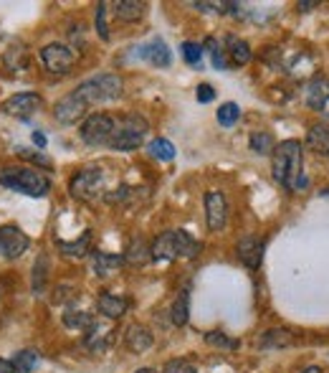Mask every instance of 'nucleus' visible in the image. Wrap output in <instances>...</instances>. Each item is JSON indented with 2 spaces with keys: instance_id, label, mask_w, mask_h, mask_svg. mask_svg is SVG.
I'll return each mask as SVG.
<instances>
[{
  "instance_id": "1",
  "label": "nucleus",
  "mask_w": 329,
  "mask_h": 373,
  "mask_svg": "<svg viewBox=\"0 0 329 373\" xmlns=\"http://www.w3.org/2000/svg\"><path fill=\"white\" fill-rule=\"evenodd\" d=\"M271 173L279 186L289 188L291 194H304L309 188V178L304 175L302 165V142L286 140L274 147L271 153Z\"/></svg>"
},
{
  "instance_id": "2",
  "label": "nucleus",
  "mask_w": 329,
  "mask_h": 373,
  "mask_svg": "<svg viewBox=\"0 0 329 373\" xmlns=\"http://www.w3.org/2000/svg\"><path fill=\"white\" fill-rule=\"evenodd\" d=\"M152 259L172 262V259H195L200 254V241L192 239L188 231H162L158 239L150 244Z\"/></svg>"
},
{
  "instance_id": "3",
  "label": "nucleus",
  "mask_w": 329,
  "mask_h": 373,
  "mask_svg": "<svg viewBox=\"0 0 329 373\" xmlns=\"http://www.w3.org/2000/svg\"><path fill=\"white\" fill-rule=\"evenodd\" d=\"M0 186L10 188L15 194H26L31 198H43L51 191V178L46 173L36 170V168L13 165L0 173Z\"/></svg>"
},
{
  "instance_id": "4",
  "label": "nucleus",
  "mask_w": 329,
  "mask_h": 373,
  "mask_svg": "<svg viewBox=\"0 0 329 373\" xmlns=\"http://www.w3.org/2000/svg\"><path fill=\"white\" fill-rule=\"evenodd\" d=\"M147 133H150V122L142 117V114H125L122 120L114 122V135L109 140V147L114 150H122V153H130V150H137L145 142Z\"/></svg>"
},
{
  "instance_id": "5",
  "label": "nucleus",
  "mask_w": 329,
  "mask_h": 373,
  "mask_svg": "<svg viewBox=\"0 0 329 373\" xmlns=\"http://www.w3.org/2000/svg\"><path fill=\"white\" fill-rule=\"evenodd\" d=\"M125 92V81L119 74H102V76H94V79L81 81L76 87V97L86 102V104H97V102H112L119 100Z\"/></svg>"
},
{
  "instance_id": "6",
  "label": "nucleus",
  "mask_w": 329,
  "mask_h": 373,
  "mask_svg": "<svg viewBox=\"0 0 329 373\" xmlns=\"http://www.w3.org/2000/svg\"><path fill=\"white\" fill-rule=\"evenodd\" d=\"M114 117L112 114H104V112H94V114H86L84 122H81V130H79V137L86 142V145H109L114 135Z\"/></svg>"
},
{
  "instance_id": "7",
  "label": "nucleus",
  "mask_w": 329,
  "mask_h": 373,
  "mask_svg": "<svg viewBox=\"0 0 329 373\" xmlns=\"http://www.w3.org/2000/svg\"><path fill=\"white\" fill-rule=\"evenodd\" d=\"M69 194L79 201H94L97 196L104 194V170L99 168H84L79 173H74L69 180Z\"/></svg>"
},
{
  "instance_id": "8",
  "label": "nucleus",
  "mask_w": 329,
  "mask_h": 373,
  "mask_svg": "<svg viewBox=\"0 0 329 373\" xmlns=\"http://www.w3.org/2000/svg\"><path fill=\"white\" fill-rule=\"evenodd\" d=\"M41 64L51 74H69L76 64V53L66 43H48L41 48Z\"/></svg>"
},
{
  "instance_id": "9",
  "label": "nucleus",
  "mask_w": 329,
  "mask_h": 373,
  "mask_svg": "<svg viewBox=\"0 0 329 373\" xmlns=\"http://www.w3.org/2000/svg\"><path fill=\"white\" fill-rule=\"evenodd\" d=\"M228 213L230 206L223 191H208L205 194V221H208L211 231H223L228 226Z\"/></svg>"
},
{
  "instance_id": "10",
  "label": "nucleus",
  "mask_w": 329,
  "mask_h": 373,
  "mask_svg": "<svg viewBox=\"0 0 329 373\" xmlns=\"http://www.w3.org/2000/svg\"><path fill=\"white\" fill-rule=\"evenodd\" d=\"M28 247H31V239L20 226H13V224L0 226V254L6 259H18L28 252Z\"/></svg>"
},
{
  "instance_id": "11",
  "label": "nucleus",
  "mask_w": 329,
  "mask_h": 373,
  "mask_svg": "<svg viewBox=\"0 0 329 373\" xmlns=\"http://www.w3.org/2000/svg\"><path fill=\"white\" fill-rule=\"evenodd\" d=\"M41 107H43L41 94H36V92H20V94H13L10 100L3 102V112H6L8 117L28 120V117H33V114L38 112Z\"/></svg>"
},
{
  "instance_id": "12",
  "label": "nucleus",
  "mask_w": 329,
  "mask_h": 373,
  "mask_svg": "<svg viewBox=\"0 0 329 373\" xmlns=\"http://www.w3.org/2000/svg\"><path fill=\"white\" fill-rule=\"evenodd\" d=\"M86 109H89V104L71 92V94H66L64 100L56 102L53 117H56V122H61V125H76V122H81V117H86Z\"/></svg>"
},
{
  "instance_id": "13",
  "label": "nucleus",
  "mask_w": 329,
  "mask_h": 373,
  "mask_svg": "<svg viewBox=\"0 0 329 373\" xmlns=\"http://www.w3.org/2000/svg\"><path fill=\"white\" fill-rule=\"evenodd\" d=\"M304 102L312 107L314 112H322L329 117V79L327 76H314V79L304 87Z\"/></svg>"
},
{
  "instance_id": "14",
  "label": "nucleus",
  "mask_w": 329,
  "mask_h": 373,
  "mask_svg": "<svg viewBox=\"0 0 329 373\" xmlns=\"http://www.w3.org/2000/svg\"><path fill=\"white\" fill-rule=\"evenodd\" d=\"M236 254L248 269H258L263 262V241L258 236H253V233H246L244 239H238Z\"/></svg>"
},
{
  "instance_id": "15",
  "label": "nucleus",
  "mask_w": 329,
  "mask_h": 373,
  "mask_svg": "<svg viewBox=\"0 0 329 373\" xmlns=\"http://www.w3.org/2000/svg\"><path fill=\"white\" fill-rule=\"evenodd\" d=\"M125 264V254H112V252H97L92 257V269L97 277L106 280V277H114V274L122 269Z\"/></svg>"
},
{
  "instance_id": "16",
  "label": "nucleus",
  "mask_w": 329,
  "mask_h": 373,
  "mask_svg": "<svg viewBox=\"0 0 329 373\" xmlns=\"http://www.w3.org/2000/svg\"><path fill=\"white\" fill-rule=\"evenodd\" d=\"M152 343H155V338H152L150 327L145 325H130L125 330V346L127 351H132V353H147L152 348Z\"/></svg>"
},
{
  "instance_id": "17",
  "label": "nucleus",
  "mask_w": 329,
  "mask_h": 373,
  "mask_svg": "<svg viewBox=\"0 0 329 373\" xmlns=\"http://www.w3.org/2000/svg\"><path fill=\"white\" fill-rule=\"evenodd\" d=\"M112 335H114L112 327H104L102 323L94 320V325L84 333L86 351H92V353H104L106 346H109V340H112Z\"/></svg>"
},
{
  "instance_id": "18",
  "label": "nucleus",
  "mask_w": 329,
  "mask_h": 373,
  "mask_svg": "<svg viewBox=\"0 0 329 373\" xmlns=\"http://www.w3.org/2000/svg\"><path fill=\"white\" fill-rule=\"evenodd\" d=\"M256 346L263 351H279V348H289L294 346V333L284 330V327H271L266 333H261L256 338Z\"/></svg>"
},
{
  "instance_id": "19",
  "label": "nucleus",
  "mask_w": 329,
  "mask_h": 373,
  "mask_svg": "<svg viewBox=\"0 0 329 373\" xmlns=\"http://www.w3.org/2000/svg\"><path fill=\"white\" fill-rule=\"evenodd\" d=\"M225 56H228L230 67H246V64L253 59V51H251V46L244 39L228 36V39H225Z\"/></svg>"
},
{
  "instance_id": "20",
  "label": "nucleus",
  "mask_w": 329,
  "mask_h": 373,
  "mask_svg": "<svg viewBox=\"0 0 329 373\" xmlns=\"http://www.w3.org/2000/svg\"><path fill=\"white\" fill-rule=\"evenodd\" d=\"M97 307H99V313L104 315L106 320H119L122 315L127 313L130 302H127L125 297H119V294L102 292V294L97 297Z\"/></svg>"
},
{
  "instance_id": "21",
  "label": "nucleus",
  "mask_w": 329,
  "mask_h": 373,
  "mask_svg": "<svg viewBox=\"0 0 329 373\" xmlns=\"http://www.w3.org/2000/svg\"><path fill=\"white\" fill-rule=\"evenodd\" d=\"M139 56L142 59H147L152 64V67H170V48H167V43H164L162 39H155L150 41V43H145V46L139 48Z\"/></svg>"
},
{
  "instance_id": "22",
  "label": "nucleus",
  "mask_w": 329,
  "mask_h": 373,
  "mask_svg": "<svg viewBox=\"0 0 329 373\" xmlns=\"http://www.w3.org/2000/svg\"><path fill=\"white\" fill-rule=\"evenodd\" d=\"M307 147H309L312 153L329 155V125L327 122H316V125L309 127V133H307Z\"/></svg>"
},
{
  "instance_id": "23",
  "label": "nucleus",
  "mask_w": 329,
  "mask_h": 373,
  "mask_svg": "<svg viewBox=\"0 0 329 373\" xmlns=\"http://www.w3.org/2000/svg\"><path fill=\"white\" fill-rule=\"evenodd\" d=\"M56 247H59L61 254H66V257H86V254L92 252V231H84V236H79V239L74 241H61L56 239Z\"/></svg>"
},
{
  "instance_id": "24",
  "label": "nucleus",
  "mask_w": 329,
  "mask_h": 373,
  "mask_svg": "<svg viewBox=\"0 0 329 373\" xmlns=\"http://www.w3.org/2000/svg\"><path fill=\"white\" fill-rule=\"evenodd\" d=\"M117 18L119 20H125V23H137V20L145 18V11L147 6L145 3H139V0H122V3H117Z\"/></svg>"
},
{
  "instance_id": "25",
  "label": "nucleus",
  "mask_w": 329,
  "mask_h": 373,
  "mask_svg": "<svg viewBox=\"0 0 329 373\" xmlns=\"http://www.w3.org/2000/svg\"><path fill=\"white\" fill-rule=\"evenodd\" d=\"M170 320H172V325H188V320H190V292L188 290H183V292L178 294V300L172 302L170 307Z\"/></svg>"
},
{
  "instance_id": "26",
  "label": "nucleus",
  "mask_w": 329,
  "mask_h": 373,
  "mask_svg": "<svg viewBox=\"0 0 329 373\" xmlns=\"http://www.w3.org/2000/svg\"><path fill=\"white\" fill-rule=\"evenodd\" d=\"M152 259L150 254V244H147L142 236H137V239L130 241V247H127L125 252V262H130V264L139 266V264H147V262Z\"/></svg>"
},
{
  "instance_id": "27",
  "label": "nucleus",
  "mask_w": 329,
  "mask_h": 373,
  "mask_svg": "<svg viewBox=\"0 0 329 373\" xmlns=\"http://www.w3.org/2000/svg\"><path fill=\"white\" fill-rule=\"evenodd\" d=\"M147 153H150L152 160H160V163H170L172 158H175V145H172L167 137H155V140L147 145Z\"/></svg>"
},
{
  "instance_id": "28",
  "label": "nucleus",
  "mask_w": 329,
  "mask_h": 373,
  "mask_svg": "<svg viewBox=\"0 0 329 373\" xmlns=\"http://www.w3.org/2000/svg\"><path fill=\"white\" fill-rule=\"evenodd\" d=\"M64 325L69 327V330H79V333H86V330L94 325V318L89 313H84V310H66Z\"/></svg>"
},
{
  "instance_id": "29",
  "label": "nucleus",
  "mask_w": 329,
  "mask_h": 373,
  "mask_svg": "<svg viewBox=\"0 0 329 373\" xmlns=\"http://www.w3.org/2000/svg\"><path fill=\"white\" fill-rule=\"evenodd\" d=\"M274 147H276V142H274V135L271 133H263V130L251 133V150L256 155H271Z\"/></svg>"
},
{
  "instance_id": "30",
  "label": "nucleus",
  "mask_w": 329,
  "mask_h": 373,
  "mask_svg": "<svg viewBox=\"0 0 329 373\" xmlns=\"http://www.w3.org/2000/svg\"><path fill=\"white\" fill-rule=\"evenodd\" d=\"M10 363H13V368H15V373H31L33 368L38 366V353L36 351H18V353L10 358Z\"/></svg>"
},
{
  "instance_id": "31",
  "label": "nucleus",
  "mask_w": 329,
  "mask_h": 373,
  "mask_svg": "<svg viewBox=\"0 0 329 373\" xmlns=\"http://www.w3.org/2000/svg\"><path fill=\"white\" fill-rule=\"evenodd\" d=\"M203 51L211 53V61H213V67H216V69H228V67H230V64H228V56H225V48L220 46V43H218L216 39H208V41H205Z\"/></svg>"
},
{
  "instance_id": "32",
  "label": "nucleus",
  "mask_w": 329,
  "mask_h": 373,
  "mask_svg": "<svg viewBox=\"0 0 329 373\" xmlns=\"http://www.w3.org/2000/svg\"><path fill=\"white\" fill-rule=\"evenodd\" d=\"M6 67L10 72H26L28 69V51L26 48H10L6 53Z\"/></svg>"
},
{
  "instance_id": "33",
  "label": "nucleus",
  "mask_w": 329,
  "mask_h": 373,
  "mask_svg": "<svg viewBox=\"0 0 329 373\" xmlns=\"http://www.w3.org/2000/svg\"><path fill=\"white\" fill-rule=\"evenodd\" d=\"M238 117H241V107H238L236 102H225V104L218 109V122L223 127H233L238 122Z\"/></svg>"
},
{
  "instance_id": "34",
  "label": "nucleus",
  "mask_w": 329,
  "mask_h": 373,
  "mask_svg": "<svg viewBox=\"0 0 329 373\" xmlns=\"http://www.w3.org/2000/svg\"><path fill=\"white\" fill-rule=\"evenodd\" d=\"M180 51H183V59L188 61L190 67H197V64L203 61V46L195 43V41H185L183 46H180Z\"/></svg>"
},
{
  "instance_id": "35",
  "label": "nucleus",
  "mask_w": 329,
  "mask_h": 373,
  "mask_svg": "<svg viewBox=\"0 0 329 373\" xmlns=\"http://www.w3.org/2000/svg\"><path fill=\"white\" fill-rule=\"evenodd\" d=\"M205 340L216 348H223V351H236L238 348V340L228 338V335L220 333V330H211V333H205Z\"/></svg>"
},
{
  "instance_id": "36",
  "label": "nucleus",
  "mask_w": 329,
  "mask_h": 373,
  "mask_svg": "<svg viewBox=\"0 0 329 373\" xmlns=\"http://www.w3.org/2000/svg\"><path fill=\"white\" fill-rule=\"evenodd\" d=\"M18 158L28 160V163H33V165H38V168H51V160H48L46 155L36 153V150H28V147H18Z\"/></svg>"
},
{
  "instance_id": "37",
  "label": "nucleus",
  "mask_w": 329,
  "mask_h": 373,
  "mask_svg": "<svg viewBox=\"0 0 329 373\" xmlns=\"http://www.w3.org/2000/svg\"><path fill=\"white\" fill-rule=\"evenodd\" d=\"M97 34L102 41H109V26H106V3L97 6Z\"/></svg>"
},
{
  "instance_id": "38",
  "label": "nucleus",
  "mask_w": 329,
  "mask_h": 373,
  "mask_svg": "<svg viewBox=\"0 0 329 373\" xmlns=\"http://www.w3.org/2000/svg\"><path fill=\"white\" fill-rule=\"evenodd\" d=\"M43 282H46V257H41L36 262V269H33V292H38Z\"/></svg>"
},
{
  "instance_id": "39",
  "label": "nucleus",
  "mask_w": 329,
  "mask_h": 373,
  "mask_svg": "<svg viewBox=\"0 0 329 373\" xmlns=\"http://www.w3.org/2000/svg\"><path fill=\"white\" fill-rule=\"evenodd\" d=\"M76 297H79V290H76V287L61 285V287H56V297H53V302L59 305V302H71V300H76Z\"/></svg>"
},
{
  "instance_id": "40",
  "label": "nucleus",
  "mask_w": 329,
  "mask_h": 373,
  "mask_svg": "<svg viewBox=\"0 0 329 373\" xmlns=\"http://www.w3.org/2000/svg\"><path fill=\"white\" fill-rule=\"evenodd\" d=\"M162 373H197V371L192 363H188V360H170V363L162 368Z\"/></svg>"
},
{
  "instance_id": "41",
  "label": "nucleus",
  "mask_w": 329,
  "mask_h": 373,
  "mask_svg": "<svg viewBox=\"0 0 329 373\" xmlns=\"http://www.w3.org/2000/svg\"><path fill=\"white\" fill-rule=\"evenodd\" d=\"M216 100V89L211 87V84H200L197 87V102L200 104H208V102H213Z\"/></svg>"
},
{
  "instance_id": "42",
  "label": "nucleus",
  "mask_w": 329,
  "mask_h": 373,
  "mask_svg": "<svg viewBox=\"0 0 329 373\" xmlns=\"http://www.w3.org/2000/svg\"><path fill=\"white\" fill-rule=\"evenodd\" d=\"M33 142H36V145H38L41 147V150H43V147H46V135H43V133H41V130H36V133H33Z\"/></svg>"
},
{
  "instance_id": "43",
  "label": "nucleus",
  "mask_w": 329,
  "mask_h": 373,
  "mask_svg": "<svg viewBox=\"0 0 329 373\" xmlns=\"http://www.w3.org/2000/svg\"><path fill=\"white\" fill-rule=\"evenodd\" d=\"M0 373H15L13 363H10V360H6V358H0Z\"/></svg>"
},
{
  "instance_id": "44",
  "label": "nucleus",
  "mask_w": 329,
  "mask_h": 373,
  "mask_svg": "<svg viewBox=\"0 0 329 373\" xmlns=\"http://www.w3.org/2000/svg\"><path fill=\"white\" fill-rule=\"evenodd\" d=\"M316 6H319V3H316V0H307V3H299V6H296V8H299V11H302V13H307V11H309V8H316Z\"/></svg>"
},
{
  "instance_id": "45",
  "label": "nucleus",
  "mask_w": 329,
  "mask_h": 373,
  "mask_svg": "<svg viewBox=\"0 0 329 373\" xmlns=\"http://www.w3.org/2000/svg\"><path fill=\"white\" fill-rule=\"evenodd\" d=\"M302 373H324V371H322L319 366H309V368H304Z\"/></svg>"
},
{
  "instance_id": "46",
  "label": "nucleus",
  "mask_w": 329,
  "mask_h": 373,
  "mask_svg": "<svg viewBox=\"0 0 329 373\" xmlns=\"http://www.w3.org/2000/svg\"><path fill=\"white\" fill-rule=\"evenodd\" d=\"M319 196H324V198H329V186H327V188H322V191H319Z\"/></svg>"
},
{
  "instance_id": "47",
  "label": "nucleus",
  "mask_w": 329,
  "mask_h": 373,
  "mask_svg": "<svg viewBox=\"0 0 329 373\" xmlns=\"http://www.w3.org/2000/svg\"><path fill=\"white\" fill-rule=\"evenodd\" d=\"M134 373H155L152 368H139V371H134Z\"/></svg>"
}]
</instances>
